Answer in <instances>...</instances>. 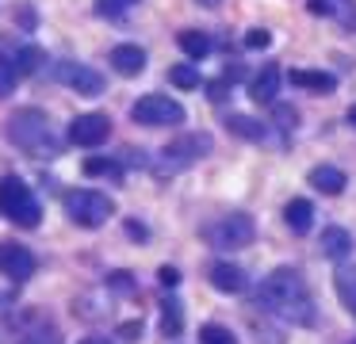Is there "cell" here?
<instances>
[{
	"label": "cell",
	"instance_id": "ac0fdd59",
	"mask_svg": "<svg viewBox=\"0 0 356 344\" xmlns=\"http://www.w3.org/2000/svg\"><path fill=\"white\" fill-rule=\"evenodd\" d=\"M333 290H337L341 306L356 318V268H337L333 272Z\"/></svg>",
	"mask_w": 356,
	"mask_h": 344
},
{
	"label": "cell",
	"instance_id": "5bb4252c",
	"mask_svg": "<svg viewBox=\"0 0 356 344\" xmlns=\"http://www.w3.org/2000/svg\"><path fill=\"white\" fill-rule=\"evenodd\" d=\"M4 58H8V65L16 69V76H31L35 69L42 65V50L39 46H4Z\"/></svg>",
	"mask_w": 356,
	"mask_h": 344
},
{
	"label": "cell",
	"instance_id": "277c9868",
	"mask_svg": "<svg viewBox=\"0 0 356 344\" xmlns=\"http://www.w3.org/2000/svg\"><path fill=\"white\" fill-rule=\"evenodd\" d=\"M65 214L77 222L81 229H100L104 222L115 214V203H111L104 191H70L65 195Z\"/></svg>",
	"mask_w": 356,
	"mask_h": 344
},
{
	"label": "cell",
	"instance_id": "4dcf8cb0",
	"mask_svg": "<svg viewBox=\"0 0 356 344\" xmlns=\"http://www.w3.org/2000/svg\"><path fill=\"white\" fill-rule=\"evenodd\" d=\"M276 122L284 130H295V122H299V111L295 107H287V104H276Z\"/></svg>",
	"mask_w": 356,
	"mask_h": 344
},
{
	"label": "cell",
	"instance_id": "9c48e42d",
	"mask_svg": "<svg viewBox=\"0 0 356 344\" xmlns=\"http://www.w3.org/2000/svg\"><path fill=\"white\" fill-rule=\"evenodd\" d=\"M58 81L65 88H73L77 96H100L104 92V76L92 65H77V61H62L58 65Z\"/></svg>",
	"mask_w": 356,
	"mask_h": 344
},
{
	"label": "cell",
	"instance_id": "d6986e66",
	"mask_svg": "<svg viewBox=\"0 0 356 344\" xmlns=\"http://www.w3.org/2000/svg\"><path fill=\"white\" fill-rule=\"evenodd\" d=\"M291 84H299V88H310V92H333L337 88V81H333L330 73H318V69H291Z\"/></svg>",
	"mask_w": 356,
	"mask_h": 344
},
{
	"label": "cell",
	"instance_id": "603a6c76",
	"mask_svg": "<svg viewBox=\"0 0 356 344\" xmlns=\"http://www.w3.org/2000/svg\"><path fill=\"white\" fill-rule=\"evenodd\" d=\"M310 12L314 15H341L345 23H353V15H345V12H353V0H310Z\"/></svg>",
	"mask_w": 356,
	"mask_h": 344
},
{
	"label": "cell",
	"instance_id": "9a60e30c",
	"mask_svg": "<svg viewBox=\"0 0 356 344\" xmlns=\"http://www.w3.org/2000/svg\"><path fill=\"white\" fill-rule=\"evenodd\" d=\"M280 81H284V73H280L276 65H264L261 73L249 81V96H253L257 104H272V99H276V92H280Z\"/></svg>",
	"mask_w": 356,
	"mask_h": 344
},
{
	"label": "cell",
	"instance_id": "d4e9b609",
	"mask_svg": "<svg viewBox=\"0 0 356 344\" xmlns=\"http://www.w3.org/2000/svg\"><path fill=\"white\" fill-rule=\"evenodd\" d=\"M169 81L172 84H177V88H200V69H195V65H172L169 69Z\"/></svg>",
	"mask_w": 356,
	"mask_h": 344
},
{
	"label": "cell",
	"instance_id": "7a4b0ae2",
	"mask_svg": "<svg viewBox=\"0 0 356 344\" xmlns=\"http://www.w3.org/2000/svg\"><path fill=\"white\" fill-rule=\"evenodd\" d=\"M8 138H12V145H19L27 153H54L58 149V142L50 138V119L42 111H35V107H24V111L12 115Z\"/></svg>",
	"mask_w": 356,
	"mask_h": 344
},
{
	"label": "cell",
	"instance_id": "e575fe53",
	"mask_svg": "<svg viewBox=\"0 0 356 344\" xmlns=\"http://www.w3.org/2000/svg\"><path fill=\"white\" fill-rule=\"evenodd\" d=\"M119 336H142V321H127V325L119 329Z\"/></svg>",
	"mask_w": 356,
	"mask_h": 344
},
{
	"label": "cell",
	"instance_id": "e0dca14e",
	"mask_svg": "<svg viewBox=\"0 0 356 344\" xmlns=\"http://www.w3.org/2000/svg\"><path fill=\"white\" fill-rule=\"evenodd\" d=\"M310 188H318L322 195H341L345 191V172L341 168H333V165H318V168H310Z\"/></svg>",
	"mask_w": 356,
	"mask_h": 344
},
{
	"label": "cell",
	"instance_id": "f1b7e54d",
	"mask_svg": "<svg viewBox=\"0 0 356 344\" xmlns=\"http://www.w3.org/2000/svg\"><path fill=\"white\" fill-rule=\"evenodd\" d=\"M16 81H19V76H16V69H12V65H8V58L0 54V99H4L12 88H16Z\"/></svg>",
	"mask_w": 356,
	"mask_h": 344
},
{
	"label": "cell",
	"instance_id": "1f68e13d",
	"mask_svg": "<svg viewBox=\"0 0 356 344\" xmlns=\"http://www.w3.org/2000/svg\"><path fill=\"white\" fill-rule=\"evenodd\" d=\"M157 283H161V287H177V283H180V272H177V268H169V264H165L161 268V272H157Z\"/></svg>",
	"mask_w": 356,
	"mask_h": 344
},
{
	"label": "cell",
	"instance_id": "8992f818",
	"mask_svg": "<svg viewBox=\"0 0 356 344\" xmlns=\"http://www.w3.org/2000/svg\"><path fill=\"white\" fill-rule=\"evenodd\" d=\"M131 119L142 122V126H177V122H184V107L177 99L161 96V92H149L131 107Z\"/></svg>",
	"mask_w": 356,
	"mask_h": 344
},
{
	"label": "cell",
	"instance_id": "4fadbf2b",
	"mask_svg": "<svg viewBox=\"0 0 356 344\" xmlns=\"http://www.w3.org/2000/svg\"><path fill=\"white\" fill-rule=\"evenodd\" d=\"M318 249H322L325 260H345L353 252V234L341 226H325L322 237H318Z\"/></svg>",
	"mask_w": 356,
	"mask_h": 344
},
{
	"label": "cell",
	"instance_id": "7c38bea8",
	"mask_svg": "<svg viewBox=\"0 0 356 344\" xmlns=\"http://www.w3.org/2000/svg\"><path fill=\"white\" fill-rule=\"evenodd\" d=\"M111 65H115L119 76H138L142 69H146V50L134 46V42H123V46L111 50Z\"/></svg>",
	"mask_w": 356,
	"mask_h": 344
},
{
	"label": "cell",
	"instance_id": "f546056e",
	"mask_svg": "<svg viewBox=\"0 0 356 344\" xmlns=\"http://www.w3.org/2000/svg\"><path fill=\"white\" fill-rule=\"evenodd\" d=\"M245 46L249 50H268L272 46V35L264 27H253V31H245Z\"/></svg>",
	"mask_w": 356,
	"mask_h": 344
},
{
	"label": "cell",
	"instance_id": "4316f807",
	"mask_svg": "<svg viewBox=\"0 0 356 344\" xmlns=\"http://www.w3.org/2000/svg\"><path fill=\"white\" fill-rule=\"evenodd\" d=\"M200 344H238V336L226 325H203L200 329Z\"/></svg>",
	"mask_w": 356,
	"mask_h": 344
},
{
	"label": "cell",
	"instance_id": "2e32d148",
	"mask_svg": "<svg viewBox=\"0 0 356 344\" xmlns=\"http://www.w3.org/2000/svg\"><path fill=\"white\" fill-rule=\"evenodd\" d=\"M284 222L291 234H310V226H314V206H310V199H291V203L284 206Z\"/></svg>",
	"mask_w": 356,
	"mask_h": 344
},
{
	"label": "cell",
	"instance_id": "836d02e7",
	"mask_svg": "<svg viewBox=\"0 0 356 344\" xmlns=\"http://www.w3.org/2000/svg\"><path fill=\"white\" fill-rule=\"evenodd\" d=\"M127 234H131V237H138V241H146V237H149V229L142 226V222H127Z\"/></svg>",
	"mask_w": 356,
	"mask_h": 344
},
{
	"label": "cell",
	"instance_id": "f35d334b",
	"mask_svg": "<svg viewBox=\"0 0 356 344\" xmlns=\"http://www.w3.org/2000/svg\"><path fill=\"white\" fill-rule=\"evenodd\" d=\"M353 344H356V341H353Z\"/></svg>",
	"mask_w": 356,
	"mask_h": 344
},
{
	"label": "cell",
	"instance_id": "74e56055",
	"mask_svg": "<svg viewBox=\"0 0 356 344\" xmlns=\"http://www.w3.org/2000/svg\"><path fill=\"white\" fill-rule=\"evenodd\" d=\"M203 4H215V0H203Z\"/></svg>",
	"mask_w": 356,
	"mask_h": 344
},
{
	"label": "cell",
	"instance_id": "484cf974",
	"mask_svg": "<svg viewBox=\"0 0 356 344\" xmlns=\"http://www.w3.org/2000/svg\"><path fill=\"white\" fill-rule=\"evenodd\" d=\"M134 4H138V0H96V12H100L104 19H123Z\"/></svg>",
	"mask_w": 356,
	"mask_h": 344
},
{
	"label": "cell",
	"instance_id": "44dd1931",
	"mask_svg": "<svg viewBox=\"0 0 356 344\" xmlns=\"http://www.w3.org/2000/svg\"><path fill=\"white\" fill-rule=\"evenodd\" d=\"M177 46L188 54V58H195V61L211 54V38L203 35V31H180V35H177Z\"/></svg>",
	"mask_w": 356,
	"mask_h": 344
},
{
	"label": "cell",
	"instance_id": "8d00e7d4",
	"mask_svg": "<svg viewBox=\"0 0 356 344\" xmlns=\"http://www.w3.org/2000/svg\"><path fill=\"white\" fill-rule=\"evenodd\" d=\"M348 122H353V126H356V104L348 107Z\"/></svg>",
	"mask_w": 356,
	"mask_h": 344
},
{
	"label": "cell",
	"instance_id": "ba28073f",
	"mask_svg": "<svg viewBox=\"0 0 356 344\" xmlns=\"http://www.w3.org/2000/svg\"><path fill=\"white\" fill-rule=\"evenodd\" d=\"M111 134V119L100 111H88V115H77V119L70 122V142L73 145H85V149H92V145H104Z\"/></svg>",
	"mask_w": 356,
	"mask_h": 344
},
{
	"label": "cell",
	"instance_id": "d590c367",
	"mask_svg": "<svg viewBox=\"0 0 356 344\" xmlns=\"http://www.w3.org/2000/svg\"><path fill=\"white\" fill-rule=\"evenodd\" d=\"M81 344H115V341H108V336H85Z\"/></svg>",
	"mask_w": 356,
	"mask_h": 344
},
{
	"label": "cell",
	"instance_id": "30bf717a",
	"mask_svg": "<svg viewBox=\"0 0 356 344\" xmlns=\"http://www.w3.org/2000/svg\"><path fill=\"white\" fill-rule=\"evenodd\" d=\"M0 272H4V279H16V283L31 279V275H35L31 249H27V245H16V241L0 245Z\"/></svg>",
	"mask_w": 356,
	"mask_h": 344
},
{
	"label": "cell",
	"instance_id": "cb8c5ba5",
	"mask_svg": "<svg viewBox=\"0 0 356 344\" xmlns=\"http://www.w3.org/2000/svg\"><path fill=\"white\" fill-rule=\"evenodd\" d=\"M85 176H111V180H119L123 168H119L111 157H88L85 161Z\"/></svg>",
	"mask_w": 356,
	"mask_h": 344
},
{
	"label": "cell",
	"instance_id": "ffe728a7",
	"mask_svg": "<svg viewBox=\"0 0 356 344\" xmlns=\"http://www.w3.org/2000/svg\"><path fill=\"white\" fill-rule=\"evenodd\" d=\"M226 126H230V134L245 138V142H264V138H268V130H264L257 119H249V115H230Z\"/></svg>",
	"mask_w": 356,
	"mask_h": 344
},
{
	"label": "cell",
	"instance_id": "83f0119b",
	"mask_svg": "<svg viewBox=\"0 0 356 344\" xmlns=\"http://www.w3.org/2000/svg\"><path fill=\"white\" fill-rule=\"evenodd\" d=\"M108 287L119 290V295H134V290H138V283H134L131 272H111L108 275Z\"/></svg>",
	"mask_w": 356,
	"mask_h": 344
},
{
	"label": "cell",
	"instance_id": "6da1fadb",
	"mask_svg": "<svg viewBox=\"0 0 356 344\" xmlns=\"http://www.w3.org/2000/svg\"><path fill=\"white\" fill-rule=\"evenodd\" d=\"M261 298L272 313H280L284 321H295V325H314V298H310L307 283L295 268H276L268 279L261 283Z\"/></svg>",
	"mask_w": 356,
	"mask_h": 344
},
{
	"label": "cell",
	"instance_id": "5b68a950",
	"mask_svg": "<svg viewBox=\"0 0 356 344\" xmlns=\"http://www.w3.org/2000/svg\"><path fill=\"white\" fill-rule=\"evenodd\" d=\"M203 237L211 241V249H245L257 237V226H253L249 214H226V218L211 222V226L203 229Z\"/></svg>",
	"mask_w": 356,
	"mask_h": 344
},
{
	"label": "cell",
	"instance_id": "8fae6325",
	"mask_svg": "<svg viewBox=\"0 0 356 344\" xmlns=\"http://www.w3.org/2000/svg\"><path fill=\"white\" fill-rule=\"evenodd\" d=\"M211 287L222 290V295H241L245 290V272L230 260H218V264H211Z\"/></svg>",
	"mask_w": 356,
	"mask_h": 344
},
{
	"label": "cell",
	"instance_id": "3957f363",
	"mask_svg": "<svg viewBox=\"0 0 356 344\" xmlns=\"http://www.w3.org/2000/svg\"><path fill=\"white\" fill-rule=\"evenodd\" d=\"M0 214L12 218L16 226H24V229L39 226V218H42L39 199L31 195V188H27L19 176H4V180H0Z\"/></svg>",
	"mask_w": 356,
	"mask_h": 344
},
{
	"label": "cell",
	"instance_id": "52a82bcc",
	"mask_svg": "<svg viewBox=\"0 0 356 344\" xmlns=\"http://www.w3.org/2000/svg\"><path fill=\"white\" fill-rule=\"evenodd\" d=\"M203 153H211V134H184V138H177V142L165 145L161 157H165V168H169V172H177V168L195 165Z\"/></svg>",
	"mask_w": 356,
	"mask_h": 344
},
{
	"label": "cell",
	"instance_id": "7402d4cb",
	"mask_svg": "<svg viewBox=\"0 0 356 344\" xmlns=\"http://www.w3.org/2000/svg\"><path fill=\"white\" fill-rule=\"evenodd\" d=\"M180 329H184V306H180L177 298H165L161 302V333L180 336Z\"/></svg>",
	"mask_w": 356,
	"mask_h": 344
},
{
	"label": "cell",
	"instance_id": "d6a6232c",
	"mask_svg": "<svg viewBox=\"0 0 356 344\" xmlns=\"http://www.w3.org/2000/svg\"><path fill=\"white\" fill-rule=\"evenodd\" d=\"M24 344H58V336H54V333H50V336H47V333H27Z\"/></svg>",
	"mask_w": 356,
	"mask_h": 344
}]
</instances>
